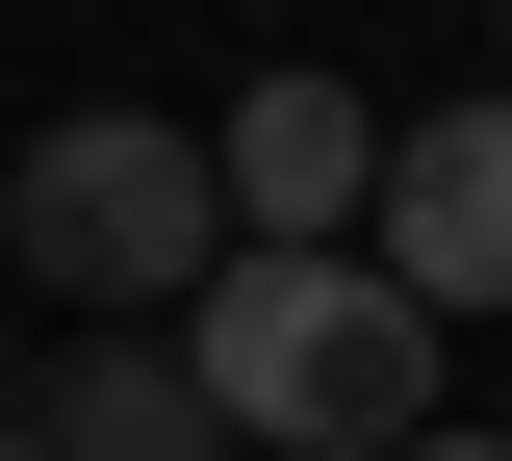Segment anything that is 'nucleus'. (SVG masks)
<instances>
[{
    "label": "nucleus",
    "mask_w": 512,
    "mask_h": 461,
    "mask_svg": "<svg viewBox=\"0 0 512 461\" xmlns=\"http://www.w3.org/2000/svg\"><path fill=\"white\" fill-rule=\"evenodd\" d=\"M410 461H512V436H410Z\"/></svg>",
    "instance_id": "nucleus-6"
},
{
    "label": "nucleus",
    "mask_w": 512,
    "mask_h": 461,
    "mask_svg": "<svg viewBox=\"0 0 512 461\" xmlns=\"http://www.w3.org/2000/svg\"><path fill=\"white\" fill-rule=\"evenodd\" d=\"M26 436H52V461H256L231 410H205V359H180V333H77Z\"/></svg>",
    "instance_id": "nucleus-5"
},
{
    "label": "nucleus",
    "mask_w": 512,
    "mask_h": 461,
    "mask_svg": "<svg viewBox=\"0 0 512 461\" xmlns=\"http://www.w3.org/2000/svg\"><path fill=\"white\" fill-rule=\"evenodd\" d=\"M0 257L52 282L77 333H180L256 231H231V154H205V129H154V103H52L26 180H0Z\"/></svg>",
    "instance_id": "nucleus-2"
},
{
    "label": "nucleus",
    "mask_w": 512,
    "mask_h": 461,
    "mask_svg": "<svg viewBox=\"0 0 512 461\" xmlns=\"http://www.w3.org/2000/svg\"><path fill=\"white\" fill-rule=\"evenodd\" d=\"M359 257L410 282L436 333L512 308V77H487V103H410V154H384V231H359Z\"/></svg>",
    "instance_id": "nucleus-4"
},
{
    "label": "nucleus",
    "mask_w": 512,
    "mask_h": 461,
    "mask_svg": "<svg viewBox=\"0 0 512 461\" xmlns=\"http://www.w3.org/2000/svg\"><path fill=\"white\" fill-rule=\"evenodd\" d=\"M180 359H205V410H231L256 461H410L461 333L410 308L384 257H231V282L180 308Z\"/></svg>",
    "instance_id": "nucleus-1"
},
{
    "label": "nucleus",
    "mask_w": 512,
    "mask_h": 461,
    "mask_svg": "<svg viewBox=\"0 0 512 461\" xmlns=\"http://www.w3.org/2000/svg\"><path fill=\"white\" fill-rule=\"evenodd\" d=\"M205 154H231V231L256 257H359L384 231V154H410V103H359V77H231V103H205Z\"/></svg>",
    "instance_id": "nucleus-3"
},
{
    "label": "nucleus",
    "mask_w": 512,
    "mask_h": 461,
    "mask_svg": "<svg viewBox=\"0 0 512 461\" xmlns=\"http://www.w3.org/2000/svg\"><path fill=\"white\" fill-rule=\"evenodd\" d=\"M0 461H52V436H26V410H0Z\"/></svg>",
    "instance_id": "nucleus-7"
}]
</instances>
